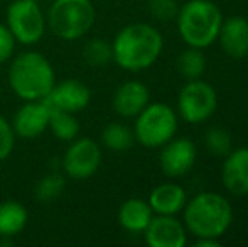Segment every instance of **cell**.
Segmentation results:
<instances>
[{
    "mask_svg": "<svg viewBox=\"0 0 248 247\" xmlns=\"http://www.w3.org/2000/svg\"><path fill=\"white\" fill-rule=\"evenodd\" d=\"M164 39L154 26L135 22L118 31L111 43L113 61L127 71L147 69L159 60Z\"/></svg>",
    "mask_w": 248,
    "mask_h": 247,
    "instance_id": "cell-1",
    "label": "cell"
},
{
    "mask_svg": "<svg viewBox=\"0 0 248 247\" xmlns=\"http://www.w3.org/2000/svg\"><path fill=\"white\" fill-rule=\"evenodd\" d=\"M184 227L194 237L221 239L233 222V208L219 193H199L184 205Z\"/></svg>",
    "mask_w": 248,
    "mask_h": 247,
    "instance_id": "cell-2",
    "label": "cell"
},
{
    "mask_svg": "<svg viewBox=\"0 0 248 247\" xmlns=\"http://www.w3.org/2000/svg\"><path fill=\"white\" fill-rule=\"evenodd\" d=\"M56 83L52 65L44 54L26 51L16 56L9 68V85L24 102L44 100Z\"/></svg>",
    "mask_w": 248,
    "mask_h": 247,
    "instance_id": "cell-3",
    "label": "cell"
},
{
    "mask_svg": "<svg viewBox=\"0 0 248 247\" xmlns=\"http://www.w3.org/2000/svg\"><path fill=\"white\" fill-rule=\"evenodd\" d=\"M177 29L189 48L211 46L218 39L223 24L221 10L211 0H189L177 12Z\"/></svg>",
    "mask_w": 248,
    "mask_h": 247,
    "instance_id": "cell-4",
    "label": "cell"
},
{
    "mask_svg": "<svg viewBox=\"0 0 248 247\" xmlns=\"http://www.w3.org/2000/svg\"><path fill=\"white\" fill-rule=\"evenodd\" d=\"M96 10L92 0H54L46 16V24L54 36L76 41L95 26Z\"/></svg>",
    "mask_w": 248,
    "mask_h": 247,
    "instance_id": "cell-5",
    "label": "cell"
},
{
    "mask_svg": "<svg viewBox=\"0 0 248 247\" xmlns=\"http://www.w3.org/2000/svg\"><path fill=\"white\" fill-rule=\"evenodd\" d=\"M177 115L167 103H149L135 117V141L150 149L162 148L176 135Z\"/></svg>",
    "mask_w": 248,
    "mask_h": 247,
    "instance_id": "cell-6",
    "label": "cell"
},
{
    "mask_svg": "<svg viewBox=\"0 0 248 247\" xmlns=\"http://www.w3.org/2000/svg\"><path fill=\"white\" fill-rule=\"evenodd\" d=\"M7 27L17 43L37 44L46 33V16L37 0H12L7 9Z\"/></svg>",
    "mask_w": 248,
    "mask_h": 247,
    "instance_id": "cell-7",
    "label": "cell"
},
{
    "mask_svg": "<svg viewBox=\"0 0 248 247\" xmlns=\"http://www.w3.org/2000/svg\"><path fill=\"white\" fill-rule=\"evenodd\" d=\"M218 107V95L215 88L202 80H189L181 90L177 99L179 115L189 124L206 122Z\"/></svg>",
    "mask_w": 248,
    "mask_h": 247,
    "instance_id": "cell-8",
    "label": "cell"
},
{
    "mask_svg": "<svg viewBox=\"0 0 248 247\" xmlns=\"http://www.w3.org/2000/svg\"><path fill=\"white\" fill-rule=\"evenodd\" d=\"M101 165V149L98 142L90 137H76L69 142L62 156V171L71 180H88L98 171Z\"/></svg>",
    "mask_w": 248,
    "mask_h": 247,
    "instance_id": "cell-9",
    "label": "cell"
},
{
    "mask_svg": "<svg viewBox=\"0 0 248 247\" xmlns=\"http://www.w3.org/2000/svg\"><path fill=\"white\" fill-rule=\"evenodd\" d=\"M198 158L196 144L187 137L170 139L162 146L159 161L164 175L169 178L184 176L194 166Z\"/></svg>",
    "mask_w": 248,
    "mask_h": 247,
    "instance_id": "cell-10",
    "label": "cell"
},
{
    "mask_svg": "<svg viewBox=\"0 0 248 247\" xmlns=\"http://www.w3.org/2000/svg\"><path fill=\"white\" fill-rule=\"evenodd\" d=\"M51 107L44 100L26 102L16 112L12 119V129L17 137L36 139L47 131Z\"/></svg>",
    "mask_w": 248,
    "mask_h": 247,
    "instance_id": "cell-11",
    "label": "cell"
},
{
    "mask_svg": "<svg viewBox=\"0 0 248 247\" xmlns=\"http://www.w3.org/2000/svg\"><path fill=\"white\" fill-rule=\"evenodd\" d=\"M92 100V92L81 80H64L61 83H54L52 90L47 93L44 102L51 109L66 110V112H81L88 107Z\"/></svg>",
    "mask_w": 248,
    "mask_h": 247,
    "instance_id": "cell-12",
    "label": "cell"
},
{
    "mask_svg": "<svg viewBox=\"0 0 248 247\" xmlns=\"http://www.w3.org/2000/svg\"><path fill=\"white\" fill-rule=\"evenodd\" d=\"M150 247H184L187 242L186 227L174 215H155L144 232Z\"/></svg>",
    "mask_w": 248,
    "mask_h": 247,
    "instance_id": "cell-13",
    "label": "cell"
},
{
    "mask_svg": "<svg viewBox=\"0 0 248 247\" xmlns=\"http://www.w3.org/2000/svg\"><path fill=\"white\" fill-rule=\"evenodd\" d=\"M150 102L149 88L139 80H128L122 83L113 95V110L120 117L134 119Z\"/></svg>",
    "mask_w": 248,
    "mask_h": 247,
    "instance_id": "cell-14",
    "label": "cell"
},
{
    "mask_svg": "<svg viewBox=\"0 0 248 247\" xmlns=\"http://www.w3.org/2000/svg\"><path fill=\"white\" fill-rule=\"evenodd\" d=\"M223 186L236 197L248 195V148L232 149L221 169Z\"/></svg>",
    "mask_w": 248,
    "mask_h": 247,
    "instance_id": "cell-15",
    "label": "cell"
},
{
    "mask_svg": "<svg viewBox=\"0 0 248 247\" xmlns=\"http://www.w3.org/2000/svg\"><path fill=\"white\" fill-rule=\"evenodd\" d=\"M218 39L230 58L242 60L248 56V20L238 16H232L226 20L223 19Z\"/></svg>",
    "mask_w": 248,
    "mask_h": 247,
    "instance_id": "cell-16",
    "label": "cell"
},
{
    "mask_svg": "<svg viewBox=\"0 0 248 247\" xmlns=\"http://www.w3.org/2000/svg\"><path fill=\"white\" fill-rule=\"evenodd\" d=\"M147 201L154 214L176 215L184 208L187 197L184 188L177 183H162L150 191Z\"/></svg>",
    "mask_w": 248,
    "mask_h": 247,
    "instance_id": "cell-17",
    "label": "cell"
},
{
    "mask_svg": "<svg viewBox=\"0 0 248 247\" xmlns=\"http://www.w3.org/2000/svg\"><path fill=\"white\" fill-rule=\"evenodd\" d=\"M154 212L149 201L140 198H130L125 200L118 208V224L130 234H142L147 229L149 222L152 220Z\"/></svg>",
    "mask_w": 248,
    "mask_h": 247,
    "instance_id": "cell-18",
    "label": "cell"
},
{
    "mask_svg": "<svg viewBox=\"0 0 248 247\" xmlns=\"http://www.w3.org/2000/svg\"><path fill=\"white\" fill-rule=\"evenodd\" d=\"M29 222L27 208L16 200L0 203V239H12L26 229Z\"/></svg>",
    "mask_w": 248,
    "mask_h": 247,
    "instance_id": "cell-19",
    "label": "cell"
},
{
    "mask_svg": "<svg viewBox=\"0 0 248 247\" xmlns=\"http://www.w3.org/2000/svg\"><path fill=\"white\" fill-rule=\"evenodd\" d=\"M47 129L52 132L56 139L62 142H71L79 134V122L75 117V114L59 109H51Z\"/></svg>",
    "mask_w": 248,
    "mask_h": 247,
    "instance_id": "cell-20",
    "label": "cell"
},
{
    "mask_svg": "<svg viewBox=\"0 0 248 247\" xmlns=\"http://www.w3.org/2000/svg\"><path fill=\"white\" fill-rule=\"evenodd\" d=\"M135 142L134 131L120 122H110L101 131V144L115 152H124L130 149Z\"/></svg>",
    "mask_w": 248,
    "mask_h": 247,
    "instance_id": "cell-21",
    "label": "cell"
},
{
    "mask_svg": "<svg viewBox=\"0 0 248 247\" xmlns=\"http://www.w3.org/2000/svg\"><path fill=\"white\" fill-rule=\"evenodd\" d=\"M66 188V175L61 173H47L37 181L36 188H34V197L37 201H52L62 195Z\"/></svg>",
    "mask_w": 248,
    "mask_h": 247,
    "instance_id": "cell-22",
    "label": "cell"
},
{
    "mask_svg": "<svg viewBox=\"0 0 248 247\" xmlns=\"http://www.w3.org/2000/svg\"><path fill=\"white\" fill-rule=\"evenodd\" d=\"M177 69H179L181 76L187 80L201 78L206 69V60L202 51L198 48H189V49L183 51L177 58Z\"/></svg>",
    "mask_w": 248,
    "mask_h": 247,
    "instance_id": "cell-23",
    "label": "cell"
},
{
    "mask_svg": "<svg viewBox=\"0 0 248 247\" xmlns=\"http://www.w3.org/2000/svg\"><path fill=\"white\" fill-rule=\"evenodd\" d=\"M204 146L213 156L225 158L232 152L233 141L230 132H226L221 127H209L204 132Z\"/></svg>",
    "mask_w": 248,
    "mask_h": 247,
    "instance_id": "cell-24",
    "label": "cell"
},
{
    "mask_svg": "<svg viewBox=\"0 0 248 247\" xmlns=\"http://www.w3.org/2000/svg\"><path fill=\"white\" fill-rule=\"evenodd\" d=\"M83 58L92 66H105L110 61H113V53H111V43L107 39H92L83 48Z\"/></svg>",
    "mask_w": 248,
    "mask_h": 247,
    "instance_id": "cell-25",
    "label": "cell"
},
{
    "mask_svg": "<svg viewBox=\"0 0 248 247\" xmlns=\"http://www.w3.org/2000/svg\"><path fill=\"white\" fill-rule=\"evenodd\" d=\"M149 12L154 19L167 22L177 17L179 5L176 0H149Z\"/></svg>",
    "mask_w": 248,
    "mask_h": 247,
    "instance_id": "cell-26",
    "label": "cell"
},
{
    "mask_svg": "<svg viewBox=\"0 0 248 247\" xmlns=\"http://www.w3.org/2000/svg\"><path fill=\"white\" fill-rule=\"evenodd\" d=\"M14 146H16V132L12 129V124L0 117V161L12 154Z\"/></svg>",
    "mask_w": 248,
    "mask_h": 247,
    "instance_id": "cell-27",
    "label": "cell"
},
{
    "mask_svg": "<svg viewBox=\"0 0 248 247\" xmlns=\"http://www.w3.org/2000/svg\"><path fill=\"white\" fill-rule=\"evenodd\" d=\"M16 37L5 24H0V65L7 63L16 53Z\"/></svg>",
    "mask_w": 248,
    "mask_h": 247,
    "instance_id": "cell-28",
    "label": "cell"
},
{
    "mask_svg": "<svg viewBox=\"0 0 248 247\" xmlns=\"http://www.w3.org/2000/svg\"><path fill=\"white\" fill-rule=\"evenodd\" d=\"M194 247H219V239H213V237H196Z\"/></svg>",
    "mask_w": 248,
    "mask_h": 247,
    "instance_id": "cell-29",
    "label": "cell"
}]
</instances>
